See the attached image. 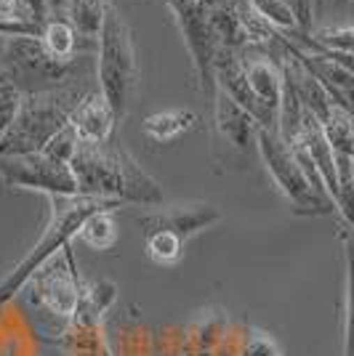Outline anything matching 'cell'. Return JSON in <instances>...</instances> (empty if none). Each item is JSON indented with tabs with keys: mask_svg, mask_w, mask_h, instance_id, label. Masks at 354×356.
Masks as SVG:
<instances>
[{
	"mask_svg": "<svg viewBox=\"0 0 354 356\" xmlns=\"http://www.w3.org/2000/svg\"><path fill=\"white\" fill-rule=\"evenodd\" d=\"M118 208H123V202H118V200H99V197H83V194H72V197L51 194L48 197L51 216H48V223H45L40 239L0 280V306H6L8 300H14L51 258H56L61 250L70 248V242L80 234V226H83V221L88 218L91 213H96V210H118Z\"/></svg>",
	"mask_w": 354,
	"mask_h": 356,
	"instance_id": "7a4b0ae2",
	"label": "cell"
},
{
	"mask_svg": "<svg viewBox=\"0 0 354 356\" xmlns=\"http://www.w3.org/2000/svg\"><path fill=\"white\" fill-rule=\"evenodd\" d=\"M248 3H251V8L256 11V16L264 24H269L277 35H285V38L301 35L298 16H295V11L291 8L288 0H248Z\"/></svg>",
	"mask_w": 354,
	"mask_h": 356,
	"instance_id": "44dd1931",
	"label": "cell"
},
{
	"mask_svg": "<svg viewBox=\"0 0 354 356\" xmlns=\"http://www.w3.org/2000/svg\"><path fill=\"white\" fill-rule=\"evenodd\" d=\"M35 293L40 298L45 309L56 316H75L80 309V287L75 280V266H72V252L70 248L64 250V261L61 255L51 258L35 277L30 280Z\"/></svg>",
	"mask_w": 354,
	"mask_h": 356,
	"instance_id": "9c48e42d",
	"label": "cell"
},
{
	"mask_svg": "<svg viewBox=\"0 0 354 356\" xmlns=\"http://www.w3.org/2000/svg\"><path fill=\"white\" fill-rule=\"evenodd\" d=\"M272 356H280V354H277V351H275V354H272Z\"/></svg>",
	"mask_w": 354,
	"mask_h": 356,
	"instance_id": "4dcf8cb0",
	"label": "cell"
},
{
	"mask_svg": "<svg viewBox=\"0 0 354 356\" xmlns=\"http://www.w3.org/2000/svg\"><path fill=\"white\" fill-rule=\"evenodd\" d=\"M0 178L11 189H32L43 194H61L72 197L77 194L72 168L51 160L43 152L30 154H0Z\"/></svg>",
	"mask_w": 354,
	"mask_h": 356,
	"instance_id": "8992f818",
	"label": "cell"
},
{
	"mask_svg": "<svg viewBox=\"0 0 354 356\" xmlns=\"http://www.w3.org/2000/svg\"><path fill=\"white\" fill-rule=\"evenodd\" d=\"M222 221V210L210 202H184V205H171V208H160L155 213L141 216L139 223L144 226V232H174L176 237L187 239L197 237L200 232H206L208 226Z\"/></svg>",
	"mask_w": 354,
	"mask_h": 356,
	"instance_id": "30bf717a",
	"label": "cell"
},
{
	"mask_svg": "<svg viewBox=\"0 0 354 356\" xmlns=\"http://www.w3.org/2000/svg\"><path fill=\"white\" fill-rule=\"evenodd\" d=\"M213 122H216V134L222 136L229 149L251 152L256 147L259 122L243 106H237L229 96H224L222 90L213 93Z\"/></svg>",
	"mask_w": 354,
	"mask_h": 356,
	"instance_id": "7c38bea8",
	"label": "cell"
},
{
	"mask_svg": "<svg viewBox=\"0 0 354 356\" xmlns=\"http://www.w3.org/2000/svg\"><path fill=\"white\" fill-rule=\"evenodd\" d=\"M80 40H83V38H80V32L75 30L67 19H61V16H51V19H45L43 22L40 43L45 45V51H48L54 59L72 64L75 54H77V48H80Z\"/></svg>",
	"mask_w": 354,
	"mask_h": 356,
	"instance_id": "ac0fdd59",
	"label": "cell"
},
{
	"mask_svg": "<svg viewBox=\"0 0 354 356\" xmlns=\"http://www.w3.org/2000/svg\"><path fill=\"white\" fill-rule=\"evenodd\" d=\"M256 149L261 154L266 173L272 176L275 186L288 200V205H291L295 216H328V213L336 210L333 200L320 194L309 184V178H307L304 168L295 157L293 147L285 144L277 131L259 128L256 131Z\"/></svg>",
	"mask_w": 354,
	"mask_h": 356,
	"instance_id": "5b68a950",
	"label": "cell"
},
{
	"mask_svg": "<svg viewBox=\"0 0 354 356\" xmlns=\"http://www.w3.org/2000/svg\"><path fill=\"white\" fill-rule=\"evenodd\" d=\"M339 237L346 258V316H344V356H354V232L341 221Z\"/></svg>",
	"mask_w": 354,
	"mask_h": 356,
	"instance_id": "ffe728a7",
	"label": "cell"
},
{
	"mask_svg": "<svg viewBox=\"0 0 354 356\" xmlns=\"http://www.w3.org/2000/svg\"><path fill=\"white\" fill-rule=\"evenodd\" d=\"M311 54V51H309ZM325 59H330V61H336L339 67H344L346 72H352L354 74V56H339V54H323Z\"/></svg>",
	"mask_w": 354,
	"mask_h": 356,
	"instance_id": "484cf974",
	"label": "cell"
},
{
	"mask_svg": "<svg viewBox=\"0 0 354 356\" xmlns=\"http://www.w3.org/2000/svg\"><path fill=\"white\" fill-rule=\"evenodd\" d=\"M240 59H243V70H245V77L251 83L256 99L266 109L277 112L282 96V67L277 56H266L253 48H245V51H240Z\"/></svg>",
	"mask_w": 354,
	"mask_h": 356,
	"instance_id": "4fadbf2b",
	"label": "cell"
},
{
	"mask_svg": "<svg viewBox=\"0 0 354 356\" xmlns=\"http://www.w3.org/2000/svg\"><path fill=\"white\" fill-rule=\"evenodd\" d=\"M96 45H99V54H96L99 90L109 102L120 122L131 112L133 96L139 88V56L133 45L131 24L115 6H109L107 11V22Z\"/></svg>",
	"mask_w": 354,
	"mask_h": 356,
	"instance_id": "277c9868",
	"label": "cell"
},
{
	"mask_svg": "<svg viewBox=\"0 0 354 356\" xmlns=\"http://www.w3.org/2000/svg\"><path fill=\"white\" fill-rule=\"evenodd\" d=\"M317 122L323 125V134L330 141L333 152L354 157V115L346 106L333 99V104L328 106V112Z\"/></svg>",
	"mask_w": 354,
	"mask_h": 356,
	"instance_id": "d6986e66",
	"label": "cell"
},
{
	"mask_svg": "<svg viewBox=\"0 0 354 356\" xmlns=\"http://www.w3.org/2000/svg\"><path fill=\"white\" fill-rule=\"evenodd\" d=\"M0 67L14 74L19 90H24L27 80L40 83V90L51 88V86H61L72 72V64L54 59L45 51V45L40 43V35H8Z\"/></svg>",
	"mask_w": 354,
	"mask_h": 356,
	"instance_id": "52a82bcc",
	"label": "cell"
},
{
	"mask_svg": "<svg viewBox=\"0 0 354 356\" xmlns=\"http://www.w3.org/2000/svg\"><path fill=\"white\" fill-rule=\"evenodd\" d=\"M86 90L75 83H61L43 90L22 93L14 125L0 136V154H30L40 149L67 128Z\"/></svg>",
	"mask_w": 354,
	"mask_h": 356,
	"instance_id": "3957f363",
	"label": "cell"
},
{
	"mask_svg": "<svg viewBox=\"0 0 354 356\" xmlns=\"http://www.w3.org/2000/svg\"><path fill=\"white\" fill-rule=\"evenodd\" d=\"M213 83H216V90H222L224 96H229L237 106H243L259 122V128L277 131V112L266 109L256 99L251 83L245 77V70H243L240 51H229V48H219L216 51V59H213Z\"/></svg>",
	"mask_w": 354,
	"mask_h": 356,
	"instance_id": "ba28073f",
	"label": "cell"
},
{
	"mask_svg": "<svg viewBox=\"0 0 354 356\" xmlns=\"http://www.w3.org/2000/svg\"><path fill=\"white\" fill-rule=\"evenodd\" d=\"M43 24H30V22H14L0 16V35H40Z\"/></svg>",
	"mask_w": 354,
	"mask_h": 356,
	"instance_id": "d4e9b609",
	"label": "cell"
},
{
	"mask_svg": "<svg viewBox=\"0 0 354 356\" xmlns=\"http://www.w3.org/2000/svg\"><path fill=\"white\" fill-rule=\"evenodd\" d=\"M288 40L298 45L301 51H311V54L354 56V24H330V27L311 30L309 35H291Z\"/></svg>",
	"mask_w": 354,
	"mask_h": 356,
	"instance_id": "2e32d148",
	"label": "cell"
},
{
	"mask_svg": "<svg viewBox=\"0 0 354 356\" xmlns=\"http://www.w3.org/2000/svg\"><path fill=\"white\" fill-rule=\"evenodd\" d=\"M70 168L77 184V194L83 197L118 200L123 205L144 208H157L165 200L160 184L118 141L80 144Z\"/></svg>",
	"mask_w": 354,
	"mask_h": 356,
	"instance_id": "6da1fadb",
	"label": "cell"
},
{
	"mask_svg": "<svg viewBox=\"0 0 354 356\" xmlns=\"http://www.w3.org/2000/svg\"><path fill=\"white\" fill-rule=\"evenodd\" d=\"M77 147H80V141H77L75 131L70 128V122H67V128H61L59 134L54 136V138H51L40 152L48 154L51 160H56V163L70 165L72 163V157H75V152H77Z\"/></svg>",
	"mask_w": 354,
	"mask_h": 356,
	"instance_id": "cb8c5ba5",
	"label": "cell"
},
{
	"mask_svg": "<svg viewBox=\"0 0 354 356\" xmlns=\"http://www.w3.org/2000/svg\"><path fill=\"white\" fill-rule=\"evenodd\" d=\"M109 0H67L64 6V19L80 32L86 40H99L109 11Z\"/></svg>",
	"mask_w": 354,
	"mask_h": 356,
	"instance_id": "e0dca14e",
	"label": "cell"
},
{
	"mask_svg": "<svg viewBox=\"0 0 354 356\" xmlns=\"http://www.w3.org/2000/svg\"><path fill=\"white\" fill-rule=\"evenodd\" d=\"M70 128L75 131L80 144H107L112 141L118 118L112 112L109 102L102 96V90L86 93V99L77 104L70 118Z\"/></svg>",
	"mask_w": 354,
	"mask_h": 356,
	"instance_id": "8fae6325",
	"label": "cell"
},
{
	"mask_svg": "<svg viewBox=\"0 0 354 356\" xmlns=\"http://www.w3.org/2000/svg\"><path fill=\"white\" fill-rule=\"evenodd\" d=\"M14 88H16L14 74L8 72V70H3V67H0V96H3V93H8V90H14Z\"/></svg>",
	"mask_w": 354,
	"mask_h": 356,
	"instance_id": "4316f807",
	"label": "cell"
},
{
	"mask_svg": "<svg viewBox=\"0 0 354 356\" xmlns=\"http://www.w3.org/2000/svg\"><path fill=\"white\" fill-rule=\"evenodd\" d=\"M64 6H67V0H48V19L51 16H59L64 11Z\"/></svg>",
	"mask_w": 354,
	"mask_h": 356,
	"instance_id": "f1b7e54d",
	"label": "cell"
},
{
	"mask_svg": "<svg viewBox=\"0 0 354 356\" xmlns=\"http://www.w3.org/2000/svg\"><path fill=\"white\" fill-rule=\"evenodd\" d=\"M197 122H200V115L190 106H168V109L152 112L144 118L141 134L149 136L157 144H168V141H176L184 134L194 131Z\"/></svg>",
	"mask_w": 354,
	"mask_h": 356,
	"instance_id": "9a60e30c",
	"label": "cell"
},
{
	"mask_svg": "<svg viewBox=\"0 0 354 356\" xmlns=\"http://www.w3.org/2000/svg\"><path fill=\"white\" fill-rule=\"evenodd\" d=\"M168 3V8L174 11V14H181V11H187V8H194L200 0H165Z\"/></svg>",
	"mask_w": 354,
	"mask_h": 356,
	"instance_id": "83f0119b",
	"label": "cell"
},
{
	"mask_svg": "<svg viewBox=\"0 0 354 356\" xmlns=\"http://www.w3.org/2000/svg\"><path fill=\"white\" fill-rule=\"evenodd\" d=\"M184 239L176 237L174 232H152L147 234V255L157 266H174L181 258Z\"/></svg>",
	"mask_w": 354,
	"mask_h": 356,
	"instance_id": "603a6c76",
	"label": "cell"
},
{
	"mask_svg": "<svg viewBox=\"0 0 354 356\" xmlns=\"http://www.w3.org/2000/svg\"><path fill=\"white\" fill-rule=\"evenodd\" d=\"M77 239H83L91 250H109L118 242V221L115 210H96L80 226Z\"/></svg>",
	"mask_w": 354,
	"mask_h": 356,
	"instance_id": "7402d4cb",
	"label": "cell"
},
{
	"mask_svg": "<svg viewBox=\"0 0 354 356\" xmlns=\"http://www.w3.org/2000/svg\"><path fill=\"white\" fill-rule=\"evenodd\" d=\"M333 3H336L339 8H344V6H349V3H352V8H354V0H333Z\"/></svg>",
	"mask_w": 354,
	"mask_h": 356,
	"instance_id": "f546056e",
	"label": "cell"
},
{
	"mask_svg": "<svg viewBox=\"0 0 354 356\" xmlns=\"http://www.w3.org/2000/svg\"><path fill=\"white\" fill-rule=\"evenodd\" d=\"M307 154L311 157V163L317 165V173L323 178L325 189L330 194V200L336 197V189H339V165H336V152L330 147V141L325 138L323 125L317 122V118L307 112L304 115V128H301V138H298Z\"/></svg>",
	"mask_w": 354,
	"mask_h": 356,
	"instance_id": "5bb4252c",
	"label": "cell"
}]
</instances>
